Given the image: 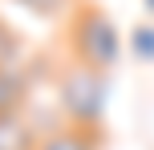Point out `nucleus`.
Instances as JSON below:
<instances>
[{
	"label": "nucleus",
	"instance_id": "1",
	"mask_svg": "<svg viewBox=\"0 0 154 150\" xmlns=\"http://www.w3.org/2000/svg\"><path fill=\"white\" fill-rule=\"evenodd\" d=\"M65 41H69V61H81V65L101 69V73H109L114 61L122 57V32H118V24L97 4H89V0L73 4Z\"/></svg>",
	"mask_w": 154,
	"mask_h": 150
},
{
	"label": "nucleus",
	"instance_id": "2",
	"mask_svg": "<svg viewBox=\"0 0 154 150\" xmlns=\"http://www.w3.org/2000/svg\"><path fill=\"white\" fill-rule=\"evenodd\" d=\"M106 97H109V81H106L101 69H89L81 61H65L61 65V73H57V106H61L65 126L101 130Z\"/></svg>",
	"mask_w": 154,
	"mask_h": 150
},
{
	"label": "nucleus",
	"instance_id": "3",
	"mask_svg": "<svg viewBox=\"0 0 154 150\" xmlns=\"http://www.w3.org/2000/svg\"><path fill=\"white\" fill-rule=\"evenodd\" d=\"M32 85H37V77H32L29 65H8V69H0V114H24V102H29Z\"/></svg>",
	"mask_w": 154,
	"mask_h": 150
},
{
	"label": "nucleus",
	"instance_id": "4",
	"mask_svg": "<svg viewBox=\"0 0 154 150\" xmlns=\"http://www.w3.org/2000/svg\"><path fill=\"white\" fill-rule=\"evenodd\" d=\"M41 130L29 114H0V150H37Z\"/></svg>",
	"mask_w": 154,
	"mask_h": 150
},
{
	"label": "nucleus",
	"instance_id": "5",
	"mask_svg": "<svg viewBox=\"0 0 154 150\" xmlns=\"http://www.w3.org/2000/svg\"><path fill=\"white\" fill-rule=\"evenodd\" d=\"M37 150H101V130H77V126H53L49 134H41Z\"/></svg>",
	"mask_w": 154,
	"mask_h": 150
},
{
	"label": "nucleus",
	"instance_id": "6",
	"mask_svg": "<svg viewBox=\"0 0 154 150\" xmlns=\"http://www.w3.org/2000/svg\"><path fill=\"white\" fill-rule=\"evenodd\" d=\"M16 57H20V32H16L12 24L0 20V69L16 65Z\"/></svg>",
	"mask_w": 154,
	"mask_h": 150
},
{
	"label": "nucleus",
	"instance_id": "7",
	"mask_svg": "<svg viewBox=\"0 0 154 150\" xmlns=\"http://www.w3.org/2000/svg\"><path fill=\"white\" fill-rule=\"evenodd\" d=\"M130 49L134 57H142V61H154V24H138V29H130Z\"/></svg>",
	"mask_w": 154,
	"mask_h": 150
},
{
	"label": "nucleus",
	"instance_id": "8",
	"mask_svg": "<svg viewBox=\"0 0 154 150\" xmlns=\"http://www.w3.org/2000/svg\"><path fill=\"white\" fill-rule=\"evenodd\" d=\"M16 4H24L29 12H37V16H57V12H65L73 0H16Z\"/></svg>",
	"mask_w": 154,
	"mask_h": 150
},
{
	"label": "nucleus",
	"instance_id": "9",
	"mask_svg": "<svg viewBox=\"0 0 154 150\" xmlns=\"http://www.w3.org/2000/svg\"><path fill=\"white\" fill-rule=\"evenodd\" d=\"M142 4H146V12H154V0H142Z\"/></svg>",
	"mask_w": 154,
	"mask_h": 150
}]
</instances>
